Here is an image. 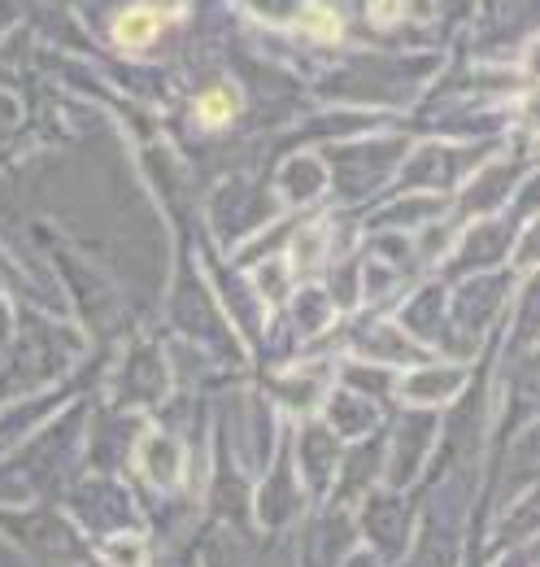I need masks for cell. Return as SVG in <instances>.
<instances>
[{
	"label": "cell",
	"instance_id": "cell-1",
	"mask_svg": "<svg viewBox=\"0 0 540 567\" xmlns=\"http://www.w3.org/2000/svg\"><path fill=\"white\" fill-rule=\"evenodd\" d=\"M162 31V13L157 9H144V4H135V9H127L118 22H114V40L118 44H148L153 35Z\"/></svg>",
	"mask_w": 540,
	"mask_h": 567
},
{
	"label": "cell",
	"instance_id": "cell-2",
	"mask_svg": "<svg viewBox=\"0 0 540 567\" xmlns=\"http://www.w3.org/2000/svg\"><path fill=\"white\" fill-rule=\"evenodd\" d=\"M236 114V101L222 92V87H214V92H205L201 101H197V118H201L205 127H222L227 118Z\"/></svg>",
	"mask_w": 540,
	"mask_h": 567
},
{
	"label": "cell",
	"instance_id": "cell-3",
	"mask_svg": "<svg viewBox=\"0 0 540 567\" xmlns=\"http://www.w3.org/2000/svg\"><path fill=\"white\" fill-rule=\"evenodd\" d=\"M310 27H314L319 35H328V40H336L340 35V18L336 13H328V9H314V13H310Z\"/></svg>",
	"mask_w": 540,
	"mask_h": 567
}]
</instances>
